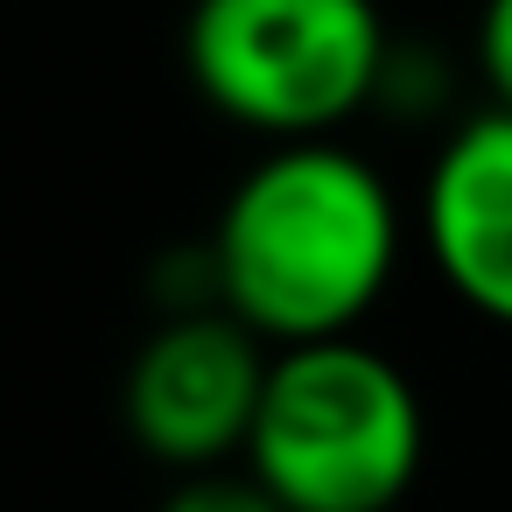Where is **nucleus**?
Returning <instances> with one entry per match:
<instances>
[{"instance_id": "nucleus-1", "label": "nucleus", "mask_w": 512, "mask_h": 512, "mask_svg": "<svg viewBox=\"0 0 512 512\" xmlns=\"http://www.w3.org/2000/svg\"><path fill=\"white\" fill-rule=\"evenodd\" d=\"M400 246H407L400 197L337 134L274 141L232 183L211 225L225 309L274 351L351 337L393 288Z\"/></svg>"}, {"instance_id": "nucleus-2", "label": "nucleus", "mask_w": 512, "mask_h": 512, "mask_svg": "<svg viewBox=\"0 0 512 512\" xmlns=\"http://www.w3.org/2000/svg\"><path fill=\"white\" fill-rule=\"evenodd\" d=\"M428 449L414 379L365 337L288 344L267 365L246 470L288 512H393Z\"/></svg>"}, {"instance_id": "nucleus-3", "label": "nucleus", "mask_w": 512, "mask_h": 512, "mask_svg": "<svg viewBox=\"0 0 512 512\" xmlns=\"http://www.w3.org/2000/svg\"><path fill=\"white\" fill-rule=\"evenodd\" d=\"M393 36L372 0H197L183 71L197 99L274 141H330L379 106Z\"/></svg>"}, {"instance_id": "nucleus-4", "label": "nucleus", "mask_w": 512, "mask_h": 512, "mask_svg": "<svg viewBox=\"0 0 512 512\" xmlns=\"http://www.w3.org/2000/svg\"><path fill=\"white\" fill-rule=\"evenodd\" d=\"M267 365H274V344L253 337L232 309L162 316L148 330V344L134 351L127 393H120L134 449L176 477L246 463Z\"/></svg>"}, {"instance_id": "nucleus-5", "label": "nucleus", "mask_w": 512, "mask_h": 512, "mask_svg": "<svg viewBox=\"0 0 512 512\" xmlns=\"http://www.w3.org/2000/svg\"><path fill=\"white\" fill-rule=\"evenodd\" d=\"M414 225L449 295L512 330V106H484L449 127Z\"/></svg>"}, {"instance_id": "nucleus-6", "label": "nucleus", "mask_w": 512, "mask_h": 512, "mask_svg": "<svg viewBox=\"0 0 512 512\" xmlns=\"http://www.w3.org/2000/svg\"><path fill=\"white\" fill-rule=\"evenodd\" d=\"M162 512H288V505L246 463H218V470H183Z\"/></svg>"}, {"instance_id": "nucleus-7", "label": "nucleus", "mask_w": 512, "mask_h": 512, "mask_svg": "<svg viewBox=\"0 0 512 512\" xmlns=\"http://www.w3.org/2000/svg\"><path fill=\"white\" fill-rule=\"evenodd\" d=\"M477 71L491 85V106H512V0H484V15H477Z\"/></svg>"}]
</instances>
